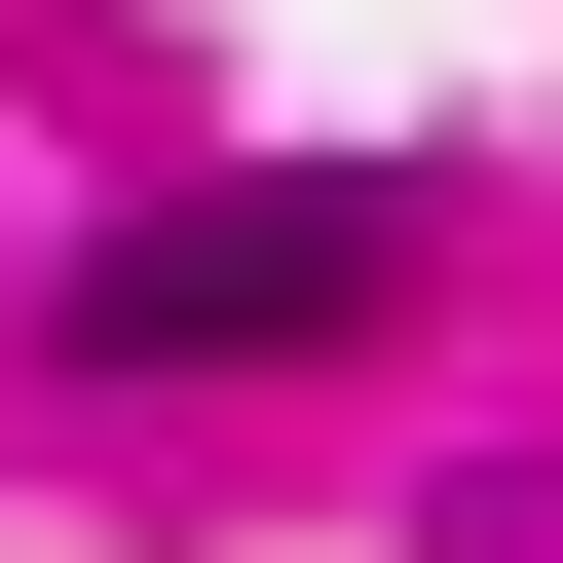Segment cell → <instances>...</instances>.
<instances>
[{"label": "cell", "instance_id": "1", "mask_svg": "<svg viewBox=\"0 0 563 563\" xmlns=\"http://www.w3.org/2000/svg\"><path fill=\"white\" fill-rule=\"evenodd\" d=\"M376 263H413V188H339V151H263V188H113V225H76V339H113V376H225V339H339Z\"/></svg>", "mask_w": 563, "mask_h": 563}]
</instances>
